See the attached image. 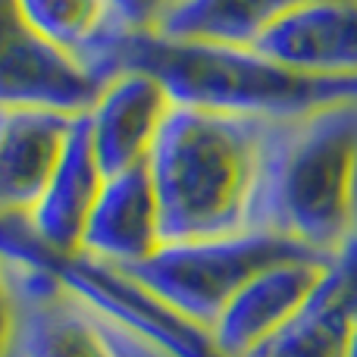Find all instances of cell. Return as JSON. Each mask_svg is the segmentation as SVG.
<instances>
[{
    "label": "cell",
    "instance_id": "1",
    "mask_svg": "<svg viewBox=\"0 0 357 357\" xmlns=\"http://www.w3.org/2000/svg\"><path fill=\"white\" fill-rule=\"evenodd\" d=\"M273 126L276 119L173 107L148 160L163 238H222L260 229Z\"/></svg>",
    "mask_w": 357,
    "mask_h": 357
},
{
    "label": "cell",
    "instance_id": "2",
    "mask_svg": "<svg viewBox=\"0 0 357 357\" xmlns=\"http://www.w3.org/2000/svg\"><path fill=\"white\" fill-rule=\"evenodd\" d=\"M260 229L323 257L357 235V100L276 119Z\"/></svg>",
    "mask_w": 357,
    "mask_h": 357
},
{
    "label": "cell",
    "instance_id": "3",
    "mask_svg": "<svg viewBox=\"0 0 357 357\" xmlns=\"http://www.w3.org/2000/svg\"><path fill=\"white\" fill-rule=\"evenodd\" d=\"M123 66L151 73L176 107L257 119H291L357 100V79H317L266 60L245 44L173 41L157 31L129 35Z\"/></svg>",
    "mask_w": 357,
    "mask_h": 357
},
{
    "label": "cell",
    "instance_id": "4",
    "mask_svg": "<svg viewBox=\"0 0 357 357\" xmlns=\"http://www.w3.org/2000/svg\"><path fill=\"white\" fill-rule=\"evenodd\" d=\"M298 254L314 251L273 229H248L222 238L163 241L154 257L132 266L129 273L173 304L178 314L204 329H213L216 317L248 279Z\"/></svg>",
    "mask_w": 357,
    "mask_h": 357
},
{
    "label": "cell",
    "instance_id": "5",
    "mask_svg": "<svg viewBox=\"0 0 357 357\" xmlns=\"http://www.w3.org/2000/svg\"><path fill=\"white\" fill-rule=\"evenodd\" d=\"M29 266L54 273L69 291L88 301L98 314L123 326L129 335L142 339L163 357H222L213 345L210 329L197 326L173 304H167L157 291H151L142 279L129 270L100 264L85 254H50L47 248L38 251Z\"/></svg>",
    "mask_w": 357,
    "mask_h": 357
},
{
    "label": "cell",
    "instance_id": "6",
    "mask_svg": "<svg viewBox=\"0 0 357 357\" xmlns=\"http://www.w3.org/2000/svg\"><path fill=\"white\" fill-rule=\"evenodd\" d=\"M10 266L19 291L16 357H163L98 314L54 273L22 264Z\"/></svg>",
    "mask_w": 357,
    "mask_h": 357
},
{
    "label": "cell",
    "instance_id": "7",
    "mask_svg": "<svg viewBox=\"0 0 357 357\" xmlns=\"http://www.w3.org/2000/svg\"><path fill=\"white\" fill-rule=\"evenodd\" d=\"M107 79L47 41L16 0H0V107L82 113L98 98Z\"/></svg>",
    "mask_w": 357,
    "mask_h": 357
},
{
    "label": "cell",
    "instance_id": "8",
    "mask_svg": "<svg viewBox=\"0 0 357 357\" xmlns=\"http://www.w3.org/2000/svg\"><path fill=\"white\" fill-rule=\"evenodd\" d=\"M173 98L151 73L123 66L100 85L82 119L104 176L126 173L151 160L157 138L173 113Z\"/></svg>",
    "mask_w": 357,
    "mask_h": 357
},
{
    "label": "cell",
    "instance_id": "9",
    "mask_svg": "<svg viewBox=\"0 0 357 357\" xmlns=\"http://www.w3.org/2000/svg\"><path fill=\"white\" fill-rule=\"evenodd\" d=\"M323 254H298L251 276L216 317L213 345L222 357H245L285 326L320 289L329 270Z\"/></svg>",
    "mask_w": 357,
    "mask_h": 357
},
{
    "label": "cell",
    "instance_id": "10",
    "mask_svg": "<svg viewBox=\"0 0 357 357\" xmlns=\"http://www.w3.org/2000/svg\"><path fill=\"white\" fill-rule=\"evenodd\" d=\"M251 47L291 73L357 79V0H304Z\"/></svg>",
    "mask_w": 357,
    "mask_h": 357
},
{
    "label": "cell",
    "instance_id": "11",
    "mask_svg": "<svg viewBox=\"0 0 357 357\" xmlns=\"http://www.w3.org/2000/svg\"><path fill=\"white\" fill-rule=\"evenodd\" d=\"M73 113L0 107V220H29L38 207L69 135Z\"/></svg>",
    "mask_w": 357,
    "mask_h": 357
},
{
    "label": "cell",
    "instance_id": "12",
    "mask_svg": "<svg viewBox=\"0 0 357 357\" xmlns=\"http://www.w3.org/2000/svg\"><path fill=\"white\" fill-rule=\"evenodd\" d=\"M163 216L148 163L107 176L91 210L82 251L100 264L132 270L163 248Z\"/></svg>",
    "mask_w": 357,
    "mask_h": 357
},
{
    "label": "cell",
    "instance_id": "13",
    "mask_svg": "<svg viewBox=\"0 0 357 357\" xmlns=\"http://www.w3.org/2000/svg\"><path fill=\"white\" fill-rule=\"evenodd\" d=\"M357 320V235L333 254L320 289L279 333L245 357H345Z\"/></svg>",
    "mask_w": 357,
    "mask_h": 357
},
{
    "label": "cell",
    "instance_id": "14",
    "mask_svg": "<svg viewBox=\"0 0 357 357\" xmlns=\"http://www.w3.org/2000/svg\"><path fill=\"white\" fill-rule=\"evenodd\" d=\"M104 182L107 176L94 157L91 142H88L85 119L79 116L41 201L29 216L31 232L50 254L69 257V254L82 251V238H85L88 220H91V210L98 204Z\"/></svg>",
    "mask_w": 357,
    "mask_h": 357
},
{
    "label": "cell",
    "instance_id": "15",
    "mask_svg": "<svg viewBox=\"0 0 357 357\" xmlns=\"http://www.w3.org/2000/svg\"><path fill=\"white\" fill-rule=\"evenodd\" d=\"M22 16L54 47L69 54L88 73L110 79L123 69V50L132 31L123 29L110 0H16Z\"/></svg>",
    "mask_w": 357,
    "mask_h": 357
},
{
    "label": "cell",
    "instance_id": "16",
    "mask_svg": "<svg viewBox=\"0 0 357 357\" xmlns=\"http://www.w3.org/2000/svg\"><path fill=\"white\" fill-rule=\"evenodd\" d=\"M304 0H178L157 35L173 41L245 44L251 47L279 16Z\"/></svg>",
    "mask_w": 357,
    "mask_h": 357
},
{
    "label": "cell",
    "instance_id": "17",
    "mask_svg": "<svg viewBox=\"0 0 357 357\" xmlns=\"http://www.w3.org/2000/svg\"><path fill=\"white\" fill-rule=\"evenodd\" d=\"M19 345V291L13 266L0 257V357H16Z\"/></svg>",
    "mask_w": 357,
    "mask_h": 357
},
{
    "label": "cell",
    "instance_id": "18",
    "mask_svg": "<svg viewBox=\"0 0 357 357\" xmlns=\"http://www.w3.org/2000/svg\"><path fill=\"white\" fill-rule=\"evenodd\" d=\"M126 31H157L178 0H110Z\"/></svg>",
    "mask_w": 357,
    "mask_h": 357
},
{
    "label": "cell",
    "instance_id": "19",
    "mask_svg": "<svg viewBox=\"0 0 357 357\" xmlns=\"http://www.w3.org/2000/svg\"><path fill=\"white\" fill-rule=\"evenodd\" d=\"M345 357H357V320H354L351 333H348V345H345Z\"/></svg>",
    "mask_w": 357,
    "mask_h": 357
}]
</instances>
